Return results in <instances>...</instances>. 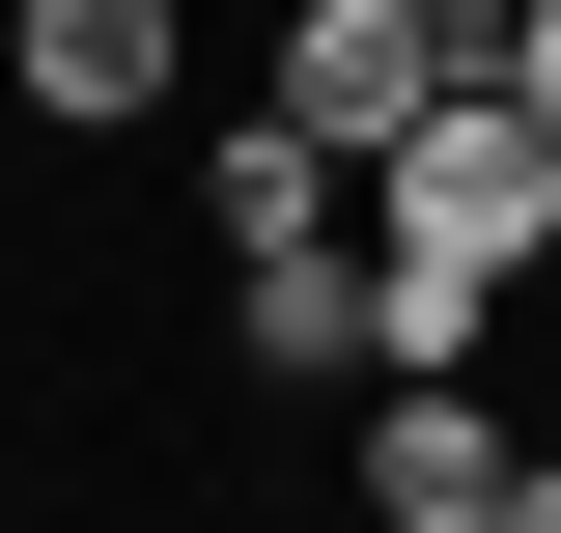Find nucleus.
I'll return each mask as SVG.
<instances>
[{
  "mask_svg": "<svg viewBox=\"0 0 561 533\" xmlns=\"http://www.w3.org/2000/svg\"><path fill=\"white\" fill-rule=\"evenodd\" d=\"M225 337H253V394H365V365H393V253H365V197L225 225Z\"/></svg>",
  "mask_w": 561,
  "mask_h": 533,
  "instance_id": "obj_1",
  "label": "nucleus"
},
{
  "mask_svg": "<svg viewBox=\"0 0 561 533\" xmlns=\"http://www.w3.org/2000/svg\"><path fill=\"white\" fill-rule=\"evenodd\" d=\"M505 84H534V113H561V0H534V57H505Z\"/></svg>",
  "mask_w": 561,
  "mask_h": 533,
  "instance_id": "obj_6",
  "label": "nucleus"
},
{
  "mask_svg": "<svg viewBox=\"0 0 561 533\" xmlns=\"http://www.w3.org/2000/svg\"><path fill=\"white\" fill-rule=\"evenodd\" d=\"M449 29H421V0H280V140H337V169H393L421 113H449Z\"/></svg>",
  "mask_w": 561,
  "mask_h": 533,
  "instance_id": "obj_2",
  "label": "nucleus"
},
{
  "mask_svg": "<svg viewBox=\"0 0 561 533\" xmlns=\"http://www.w3.org/2000/svg\"><path fill=\"white\" fill-rule=\"evenodd\" d=\"M337 477H365L393 533H478L505 477H534V421H505L478 365H365V450H337Z\"/></svg>",
  "mask_w": 561,
  "mask_h": 533,
  "instance_id": "obj_3",
  "label": "nucleus"
},
{
  "mask_svg": "<svg viewBox=\"0 0 561 533\" xmlns=\"http://www.w3.org/2000/svg\"><path fill=\"white\" fill-rule=\"evenodd\" d=\"M0 84L57 140H140L169 84H197V0H0Z\"/></svg>",
  "mask_w": 561,
  "mask_h": 533,
  "instance_id": "obj_4",
  "label": "nucleus"
},
{
  "mask_svg": "<svg viewBox=\"0 0 561 533\" xmlns=\"http://www.w3.org/2000/svg\"><path fill=\"white\" fill-rule=\"evenodd\" d=\"M421 29H449V57H478V84H505V57H534V0H421Z\"/></svg>",
  "mask_w": 561,
  "mask_h": 533,
  "instance_id": "obj_5",
  "label": "nucleus"
}]
</instances>
